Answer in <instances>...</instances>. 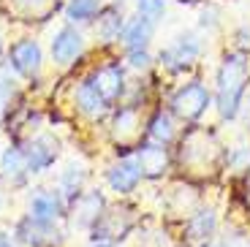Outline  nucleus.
<instances>
[{"instance_id": "nucleus-1", "label": "nucleus", "mask_w": 250, "mask_h": 247, "mask_svg": "<svg viewBox=\"0 0 250 247\" xmlns=\"http://www.w3.org/2000/svg\"><path fill=\"white\" fill-rule=\"evenodd\" d=\"M245 76L248 62L242 55H229L223 60V68L218 74V106L223 117H234L239 111V101L245 93Z\"/></svg>"}, {"instance_id": "nucleus-2", "label": "nucleus", "mask_w": 250, "mask_h": 247, "mask_svg": "<svg viewBox=\"0 0 250 247\" xmlns=\"http://www.w3.org/2000/svg\"><path fill=\"white\" fill-rule=\"evenodd\" d=\"M17 239L30 247H57L62 242V234L55 228V223H41L27 215L17 223Z\"/></svg>"}, {"instance_id": "nucleus-3", "label": "nucleus", "mask_w": 250, "mask_h": 247, "mask_svg": "<svg viewBox=\"0 0 250 247\" xmlns=\"http://www.w3.org/2000/svg\"><path fill=\"white\" fill-rule=\"evenodd\" d=\"M65 198L60 190H36L30 196V217L41 223H55L65 215Z\"/></svg>"}, {"instance_id": "nucleus-4", "label": "nucleus", "mask_w": 250, "mask_h": 247, "mask_svg": "<svg viewBox=\"0 0 250 247\" xmlns=\"http://www.w3.org/2000/svg\"><path fill=\"white\" fill-rule=\"evenodd\" d=\"M201 52V43L199 38L193 36V33H185V36H180L171 46H166V49L161 52V62L166 65V68L177 71V68H185V65H190V62L196 60V55Z\"/></svg>"}, {"instance_id": "nucleus-5", "label": "nucleus", "mask_w": 250, "mask_h": 247, "mask_svg": "<svg viewBox=\"0 0 250 247\" xmlns=\"http://www.w3.org/2000/svg\"><path fill=\"white\" fill-rule=\"evenodd\" d=\"M171 106H174V111L180 114V117L196 120L201 111L209 106V93H207V87H201L199 82H193V84H185L180 93L174 95Z\"/></svg>"}, {"instance_id": "nucleus-6", "label": "nucleus", "mask_w": 250, "mask_h": 247, "mask_svg": "<svg viewBox=\"0 0 250 247\" xmlns=\"http://www.w3.org/2000/svg\"><path fill=\"white\" fill-rule=\"evenodd\" d=\"M8 62H11V68L22 76H36L41 71V46L30 38L25 41H17L8 52Z\"/></svg>"}, {"instance_id": "nucleus-7", "label": "nucleus", "mask_w": 250, "mask_h": 247, "mask_svg": "<svg viewBox=\"0 0 250 247\" xmlns=\"http://www.w3.org/2000/svg\"><path fill=\"white\" fill-rule=\"evenodd\" d=\"M22 152H25V161H27V171L41 174L57 161V142L49 136H38V139H33Z\"/></svg>"}, {"instance_id": "nucleus-8", "label": "nucleus", "mask_w": 250, "mask_h": 247, "mask_svg": "<svg viewBox=\"0 0 250 247\" xmlns=\"http://www.w3.org/2000/svg\"><path fill=\"white\" fill-rule=\"evenodd\" d=\"M82 49H84V41L74 27H62L52 38V57L57 65H71L82 55Z\"/></svg>"}, {"instance_id": "nucleus-9", "label": "nucleus", "mask_w": 250, "mask_h": 247, "mask_svg": "<svg viewBox=\"0 0 250 247\" xmlns=\"http://www.w3.org/2000/svg\"><path fill=\"white\" fill-rule=\"evenodd\" d=\"M90 79H93V84L98 87V93L104 95V101H106L109 106H112L120 95H123L125 76H123V68H120V65H114V62H109V65L98 68L93 76H90Z\"/></svg>"}, {"instance_id": "nucleus-10", "label": "nucleus", "mask_w": 250, "mask_h": 247, "mask_svg": "<svg viewBox=\"0 0 250 247\" xmlns=\"http://www.w3.org/2000/svg\"><path fill=\"white\" fill-rule=\"evenodd\" d=\"M104 196H101L98 190L93 193H84V196H79L74 201V220L76 226H82V228H93V226H98V220L104 217Z\"/></svg>"}, {"instance_id": "nucleus-11", "label": "nucleus", "mask_w": 250, "mask_h": 247, "mask_svg": "<svg viewBox=\"0 0 250 247\" xmlns=\"http://www.w3.org/2000/svg\"><path fill=\"white\" fill-rule=\"evenodd\" d=\"M106 179L114 193H131L139 185V179H142V168L133 161H120L106 171Z\"/></svg>"}, {"instance_id": "nucleus-12", "label": "nucleus", "mask_w": 250, "mask_h": 247, "mask_svg": "<svg viewBox=\"0 0 250 247\" xmlns=\"http://www.w3.org/2000/svg\"><path fill=\"white\" fill-rule=\"evenodd\" d=\"M76 106L79 111H84L87 117H104L109 109V103L104 101V95L98 93V87L93 84V79H84L76 87Z\"/></svg>"}, {"instance_id": "nucleus-13", "label": "nucleus", "mask_w": 250, "mask_h": 247, "mask_svg": "<svg viewBox=\"0 0 250 247\" xmlns=\"http://www.w3.org/2000/svg\"><path fill=\"white\" fill-rule=\"evenodd\" d=\"M152 27L155 25H152L150 19H144V17L128 22L125 30H123V43L128 46V52H142L152 38Z\"/></svg>"}, {"instance_id": "nucleus-14", "label": "nucleus", "mask_w": 250, "mask_h": 247, "mask_svg": "<svg viewBox=\"0 0 250 247\" xmlns=\"http://www.w3.org/2000/svg\"><path fill=\"white\" fill-rule=\"evenodd\" d=\"M0 171L6 174L11 182H22L25 179V174H30L27 171V161H25V152L19 147H8L6 152H3V158H0Z\"/></svg>"}, {"instance_id": "nucleus-15", "label": "nucleus", "mask_w": 250, "mask_h": 247, "mask_svg": "<svg viewBox=\"0 0 250 247\" xmlns=\"http://www.w3.org/2000/svg\"><path fill=\"white\" fill-rule=\"evenodd\" d=\"M136 163L142 168V174L158 177V174L166 171V149L163 147H142L136 152Z\"/></svg>"}, {"instance_id": "nucleus-16", "label": "nucleus", "mask_w": 250, "mask_h": 247, "mask_svg": "<svg viewBox=\"0 0 250 247\" xmlns=\"http://www.w3.org/2000/svg\"><path fill=\"white\" fill-rule=\"evenodd\" d=\"M82 182H84V168L76 166V163H71L65 171L60 174V196L68 201V204H74L76 198H79V190H82Z\"/></svg>"}, {"instance_id": "nucleus-17", "label": "nucleus", "mask_w": 250, "mask_h": 247, "mask_svg": "<svg viewBox=\"0 0 250 247\" xmlns=\"http://www.w3.org/2000/svg\"><path fill=\"white\" fill-rule=\"evenodd\" d=\"M123 30H125V22H123L117 8H106V11L101 14L98 36L104 38V41H117V38H123Z\"/></svg>"}, {"instance_id": "nucleus-18", "label": "nucleus", "mask_w": 250, "mask_h": 247, "mask_svg": "<svg viewBox=\"0 0 250 247\" xmlns=\"http://www.w3.org/2000/svg\"><path fill=\"white\" fill-rule=\"evenodd\" d=\"M101 11V0H71L65 6V17L71 22H90Z\"/></svg>"}, {"instance_id": "nucleus-19", "label": "nucleus", "mask_w": 250, "mask_h": 247, "mask_svg": "<svg viewBox=\"0 0 250 247\" xmlns=\"http://www.w3.org/2000/svg\"><path fill=\"white\" fill-rule=\"evenodd\" d=\"M212 231H215V212L212 209H204L188 220V234H190V239H207Z\"/></svg>"}, {"instance_id": "nucleus-20", "label": "nucleus", "mask_w": 250, "mask_h": 247, "mask_svg": "<svg viewBox=\"0 0 250 247\" xmlns=\"http://www.w3.org/2000/svg\"><path fill=\"white\" fill-rule=\"evenodd\" d=\"M174 136V123H171V117L169 114H155L152 117V123H150V139H155V142H169V139Z\"/></svg>"}, {"instance_id": "nucleus-21", "label": "nucleus", "mask_w": 250, "mask_h": 247, "mask_svg": "<svg viewBox=\"0 0 250 247\" xmlns=\"http://www.w3.org/2000/svg\"><path fill=\"white\" fill-rule=\"evenodd\" d=\"M114 133L120 139H128L136 133V111L133 109H120L114 117Z\"/></svg>"}, {"instance_id": "nucleus-22", "label": "nucleus", "mask_w": 250, "mask_h": 247, "mask_svg": "<svg viewBox=\"0 0 250 247\" xmlns=\"http://www.w3.org/2000/svg\"><path fill=\"white\" fill-rule=\"evenodd\" d=\"M17 71L11 68V62H3L0 65V103L8 101L14 93H17Z\"/></svg>"}, {"instance_id": "nucleus-23", "label": "nucleus", "mask_w": 250, "mask_h": 247, "mask_svg": "<svg viewBox=\"0 0 250 247\" xmlns=\"http://www.w3.org/2000/svg\"><path fill=\"white\" fill-rule=\"evenodd\" d=\"M163 11H166V3L163 0H139V14L144 19H150L152 25L163 17Z\"/></svg>"}, {"instance_id": "nucleus-24", "label": "nucleus", "mask_w": 250, "mask_h": 247, "mask_svg": "<svg viewBox=\"0 0 250 247\" xmlns=\"http://www.w3.org/2000/svg\"><path fill=\"white\" fill-rule=\"evenodd\" d=\"M17 3L25 6V11L33 17H46L52 8H57V0H17Z\"/></svg>"}, {"instance_id": "nucleus-25", "label": "nucleus", "mask_w": 250, "mask_h": 247, "mask_svg": "<svg viewBox=\"0 0 250 247\" xmlns=\"http://www.w3.org/2000/svg\"><path fill=\"white\" fill-rule=\"evenodd\" d=\"M229 163H231V166H248V163H250V149L248 147H237V149H234V155H231V158H229Z\"/></svg>"}, {"instance_id": "nucleus-26", "label": "nucleus", "mask_w": 250, "mask_h": 247, "mask_svg": "<svg viewBox=\"0 0 250 247\" xmlns=\"http://www.w3.org/2000/svg\"><path fill=\"white\" fill-rule=\"evenodd\" d=\"M128 60H131V65L133 68H147V65H150V55H147V52H128Z\"/></svg>"}, {"instance_id": "nucleus-27", "label": "nucleus", "mask_w": 250, "mask_h": 247, "mask_svg": "<svg viewBox=\"0 0 250 247\" xmlns=\"http://www.w3.org/2000/svg\"><path fill=\"white\" fill-rule=\"evenodd\" d=\"M6 239H8V236H6V234H0V247L6 245Z\"/></svg>"}, {"instance_id": "nucleus-28", "label": "nucleus", "mask_w": 250, "mask_h": 247, "mask_svg": "<svg viewBox=\"0 0 250 247\" xmlns=\"http://www.w3.org/2000/svg\"><path fill=\"white\" fill-rule=\"evenodd\" d=\"M0 55H3V43H0Z\"/></svg>"}, {"instance_id": "nucleus-29", "label": "nucleus", "mask_w": 250, "mask_h": 247, "mask_svg": "<svg viewBox=\"0 0 250 247\" xmlns=\"http://www.w3.org/2000/svg\"><path fill=\"white\" fill-rule=\"evenodd\" d=\"M0 204H3V201H0Z\"/></svg>"}]
</instances>
